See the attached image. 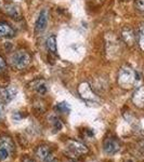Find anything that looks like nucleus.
Segmentation results:
<instances>
[{
	"instance_id": "obj_1",
	"label": "nucleus",
	"mask_w": 144,
	"mask_h": 162,
	"mask_svg": "<svg viewBox=\"0 0 144 162\" xmlns=\"http://www.w3.org/2000/svg\"><path fill=\"white\" fill-rule=\"evenodd\" d=\"M140 80L137 71H134L131 67L123 66L118 73V84L124 89H130L134 85V83Z\"/></svg>"
},
{
	"instance_id": "obj_2",
	"label": "nucleus",
	"mask_w": 144,
	"mask_h": 162,
	"mask_svg": "<svg viewBox=\"0 0 144 162\" xmlns=\"http://www.w3.org/2000/svg\"><path fill=\"white\" fill-rule=\"evenodd\" d=\"M30 63V55L28 52L24 50H19L14 52L10 58V64L14 69L17 70H23L29 65Z\"/></svg>"
},
{
	"instance_id": "obj_3",
	"label": "nucleus",
	"mask_w": 144,
	"mask_h": 162,
	"mask_svg": "<svg viewBox=\"0 0 144 162\" xmlns=\"http://www.w3.org/2000/svg\"><path fill=\"white\" fill-rule=\"evenodd\" d=\"M66 150L74 156H82L88 152V147L81 142L75 139H68L66 142Z\"/></svg>"
},
{
	"instance_id": "obj_4",
	"label": "nucleus",
	"mask_w": 144,
	"mask_h": 162,
	"mask_svg": "<svg viewBox=\"0 0 144 162\" xmlns=\"http://www.w3.org/2000/svg\"><path fill=\"white\" fill-rule=\"evenodd\" d=\"M120 37L124 42L127 45H129V47H133L137 42V39H138L133 28L129 27V26H125V27L121 29Z\"/></svg>"
},
{
	"instance_id": "obj_5",
	"label": "nucleus",
	"mask_w": 144,
	"mask_h": 162,
	"mask_svg": "<svg viewBox=\"0 0 144 162\" xmlns=\"http://www.w3.org/2000/svg\"><path fill=\"white\" fill-rule=\"evenodd\" d=\"M120 149V143L115 137H108L103 143V150L107 155H115Z\"/></svg>"
},
{
	"instance_id": "obj_6",
	"label": "nucleus",
	"mask_w": 144,
	"mask_h": 162,
	"mask_svg": "<svg viewBox=\"0 0 144 162\" xmlns=\"http://www.w3.org/2000/svg\"><path fill=\"white\" fill-rule=\"evenodd\" d=\"M48 19H49V11H48V9H42L39 12L37 21L35 23V30L37 32H42L47 28Z\"/></svg>"
},
{
	"instance_id": "obj_7",
	"label": "nucleus",
	"mask_w": 144,
	"mask_h": 162,
	"mask_svg": "<svg viewBox=\"0 0 144 162\" xmlns=\"http://www.w3.org/2000/svg\"><path fill=\"white\" fill-rule=\"evenodd\" d=\"M78 92H79V95L84 98L85 100H88V102H94L98 100V97L95 96V94L93 93L91 87L88 83L84 82L79 85L78 87Z\"/></svg>"
},
{
	"instance_id": "obj_8",
	"label": "nucleus",
	"mask_w": 144,
	"mask_h": 162,
	"mask_svg": "<svg viewBox=\"0 0 144 162\" xmlns=\"http://www.w3.org/2000/svg\"><path fill=\"white\" fill-rule=\"evenodd\" d=\"M35 156L41 162H49L53 157H52L51 150L48 146L46 145H40L36 148L35 150Z\"/></svg>"
},
{
	"instance_id": "obj_9",
	"label": "nucleus",
	"mask_w": 144,
	"mask_h": 162,
	"mask_svg": "<svg viewBox=\"0 0 144 162\" xmlns=\"http://www.w3.org/2000/svg\"><path fill=\"white\" fill-rule=\"evenodd\" d=\"M16 93H17L16 89L13 87H7L0 89V97H1L2 102L4 103H10L15 97Z\"/></svg>"
},
{
	"instance_id": "obj_10",
	"label": "nucleus",
	"mask_w": 144,
	"mask_h": 162,
	"mask_svg": "<svg viewBox=\"0 0 144 162\" xmlns=\"http://www.w3.org/2000/svg\"><path fill=\"white\" fill-rule=\"evenodd\" d=\"M14 36V28L7 22H0V38H13Z\"/></svg>"
},
{
	"instance_id": "obj_11",
	"label": "nucleus",
	"mask_w": 144,
	"mask_h": 162,
	"mask_svg": "<svg viewBox=\"0 0 144 162\" xmlns=\"http://www.w3.org/2000/svg\"><path fill=\"white\" fill-rule=\"evenodd\" d=\"M132 102L139 108L144 107V87H140L136 90L132 95Z\"/></svg>"
},
{
	"instance_id": "obj_12",
	"label": "nucleus",
	"mask_w": 144,
	"mask_h": 162,
	"mask_svg": "<svg viewBox=\"0 0 144 162\" xmlns=\"http://www.w3.org/2000/svg\"><path fill=\"white\" fill-rule=\"evenodd\" d=\"M4 11H6L7 14L10 17H12V19H20V17L22 16L21 10H20L19 6L14 3L7 4V6H4Z\"/></svg>"
},
{
	"instance_id": "obj_13",
	"label": "nucleus",
	"mask_w": 144,
	"mask_h": 162,
	"mask_svg": "<svg viewBox=\"0 0 144 162\" xmlns=\"http://www.w3.org/2000/svg\"><path fill=\"white\" fill-rule=\"evenodd\" d=\"M0 146H3L6 147L11 154H13L15 150V145H14V142L12 141V139L9 136H2L0 137Z\"/></svg>"
},
{
	"instance_id": "obj_14",
	"label": "nucleus",
	"mask_w": 144,
	"mask_h": 162,
	"mask_svg": "<svg viewBox=\"0 0 144 162\" xmlns=\"http://www.w3.org/2000/svg\"><path fill=\"white\" fill-rule=\"evenodd\" d=\"M46 45H47V49L51 52L54 55H58V48H56V37L54 35L48 37L47 41H46Z\"/></svg>"
},
{
	"instance_id": "obj_15",
	"label": "nucleus",
	"mask_w": 144,
	"mask_h": 162,
	"mask_svg": "<svg viewBox=\"0 0 144 162\" xmlns=\"http://www.w3.org/2000/svg\"><path fill=\"white\" fill-rule=\"evenodd\" d=\"M55 109L59 111V113H69V110H71V107H69V105L67 104L66 102H62V103H59V104L56 105Z\"/></svg>"
},
{
	"instance_id": "obj_16",
	"label": "nucleus",
	"mask_w": 144,
	"mask_h": 162,
	"mask_svg": "<svg viewBox=\"0 0 144 162\" xmlns=\"http://www.w3.org/2000/svg\"><path fill=\"white\" fill-rule=\"evenodd\" d=\"M35 91L38 94H40V95H42V94H45L47 92V87H46V84L42 81H38L36 87H35Z\"/></svg>"
},
{
	"instance_id": "obj_17",
	"label": "nucleus",
	"mask_w": 144,
	"mask_h": 162,
	"mask_svg": "<svg viewBox=\"0 0 144 162\" xmlns=\"http://www.w3.org/2000/svg\"><path fill=\"white\" fill-rule=\"evenodd\" d=\"M138 40H139V45H140L141 50L144 51V26H141L140 29H139Z\"/></svg>"
},
{
	"instance_id": "obj_18",
	"label": "nucleus",
	"mask_w": 144,
	"mask_h": 162,
	"mask_svg": "<svg viewBox=\"0 0 144 162\" xmlns=\"http://www.w3.org/2000/svg\"><path fill=\"white\" fill-rule=\"evenodd\" d=\"M11 152L3 146H0V161H4L10 157Z\"/></svg>"
},
{
	"instance_id": "obj_19",
	"label": "nucleus",
	"mask_w": 144,
	"mask_h": 162,
	"mask_svg": "<svg viewBox=\"0 0 144 162\" xmlns=\"http://www.w3.org/2000/svg\"><path fill=\"white\" fill-rule=\"evenodd\" d=\"M134 6L137 11L144 14V0H134Z\"/></svg>"
},
{
	"instance_id": "obj_20",
	"label": "nucleus",
	"mask_w": 144,
	"mask_h": 162,
	"mask_svg": "<svg viewBox=\"0 0 144 162\" xmlns=\"http://www.w3.org/2000/svg\"><path fill=\"white\" fill-rule=\"evenodd\" d=\"M52 126H53L54 130L59 131V130H61V129H62L63 124H62V122H61L60 119H58V118L54 117V118H52Z\"/></svg>"
},
{
	"instance_id": "obj_21",
	"label": "nucleus",
	"mask_w": 144,
	"mask_h": 162,
	"mask_svg": "<svg viewBox=\"0 0 144 162\" xmlns=\"http://www.w3.org/2000/svg\"><path fill=\"white\" fill-rule=\"evenodd\" d=\"M6 69H7V63H6V61L3 60V58L0 56V73L4 71Z\"/></svg>"
},
{
	"instance_id": "obj_22",
	"label": "nucleus",
	"mask_w": 144,
	"mask_h": 162,
	"mask_svg": "<svg viewBox=\"0 0 144 162\" xmlns=\"http://www.w3.org/2000/svg\"><path fill=\"white\" fill-rule=\"evenodd\" d=\"M4 116V109H3V106L2 104H0V119H2Z\"/></svg>"
},
{
	"instance_id": "obj_23",
	"label": "nucleus",
	"mask_w": 144,
	"mask_h": 162,
	"mask_svg": "<svg viewBox=\"0 0 144 162\" xmlns=\"http://www.w3.org/2000/svg\"><path fill=\"white\" fill-rule=\"evenodd\" d=\"M22 162H36V161L33 160V159H30V158H28V157H25V158H23Z\"/></svg>"
},
{
	"instance_id": "obj_24",
	"label": "nucleus",
	"mask_w": 144,
	"mask_h": 162,
	"mask_svg": "<svg viewBox=\"0 0 144 162\" xmlns=\"http://www.w3.org/2000/svg\"><path fill=\"white\" fill-rule=\"evenodd\" d=\"M139 148L144 151V141H141L140 143H139Z\"/></svg>"
},
{
	"instance_id": "obj_25",
	"label": "nucleus",
	"mask_w": 144,
	"mask_h": 162,
	"mask_svg": "<svg viewBox=\"0 0 144 162\" xmlns=\"http://www.w3.org/2000/svg\"><path fill=\"white\" fill-rule=\"evenodd\" d=\"M49 162H59V160H58V159H55V158H52Z\"/></svg>"
},
{
	"instance_id": "obj_26",
	"label": "nucleus",
	"mask_w": 144,
	"mask_h": 162,
	"mask_svg": "<svg viewBox=\"0 0 144 162\" xmlns=\"http://www.w3.org/2000/svg\"><path fill=\"white\" fill-rule=\"evenodd\" d=\"M67 162H76V161H74V160H72V159H71V160H68Z\"/></svg>"
},
{
	"instance_id": "obj_27",
	"label": "nucleus",
	"mask_w": 144,
	"mask_h": 162,
	"mask_svg": "<svg viewBox=\"0 0 144 162\" xmlns=\"http://www.w3.org/2000/svg\"><path fill=\"white\" fill-rule=\"evenodd\" d=\"M121 1H127V0H121Z\"/></svg>"
},
{
	"instance_id": "obj_28",
	"label": "nucleus",
	"mask_w": 144,
	"mask_h": 162,
	"mask_svg": "<svg viewBox=\"0 0 144 162\" xmlns=\"http://www.w3.org/2000/svg\"><path fill=\"white\" fill-rule=\"evenodd\" d=\"M127 162H132V161H127Z\"/></svg>"
}]
</instances>
